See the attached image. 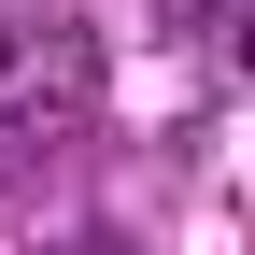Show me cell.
Instances as JSON below:
<instances>
[{
	"label": "cell",
	"instance_id": "obj_1",
	"mask_svg": "<svg viewBox=\"0 0 255 255\" xmlns=\"http://www.w3.org/2000/svg\"><path fill=\"white\" fill-rule=\"evenodd\" d=\"M28 71V14H0V85H14Z\"/></svg>",
	"mask_w": 255,
	"mask_h": 255
},
{
	"label": "cell",
	"instance_id": "obj_2",
	"mask_svg": "<svg viewBox=\"0 0 255 255\" xmlns=\"http://www.w3.org/2000/svg\"><path fill=\"white\" fill-rule=\"evenodd\" d=\"M227 71H255V0H241V28H227Z\"/></svg>",
	"mask_w": 255,
	"mask_h": 255
}]
</instances>
